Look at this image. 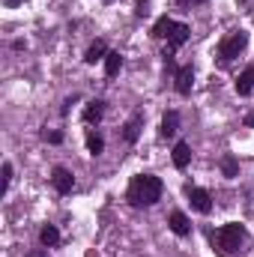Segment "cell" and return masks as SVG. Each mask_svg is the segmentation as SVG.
I'll use <instances>...</instances> for the list:
<instances>
[{
	"mask_svg": "<svg viewBox=\"0 0 254 257\" xmlns=\"http://www.w3.org/2000/svg\"><path fill=\"white\" fill-rule=\"evenodd\" d=\"M162 197V180L153 174H138L129 186V200L135 206H153Z\"/></svg>",
	"mask_w": 254,
	"mask_h": 257,
	"instance_id": "1",
	"label": "cell"
},
{
	"mask_svg": "<svg viewBox=\"0 0 254 257\" xmlns=\"http://www.w3.org/2000/svg\"><path fill=\"white\" fill-rule=\"evenodd\" d=\"M245 45H248V33H242V30H236V33H230L224 42H221V48H218V60L227 66L233 57H239L242 51H245Z\"/></svg>",
	"mask_w": 254,
	"mask_h": 257,
	"instance_id": "2",
	"label": "cell"
},
{
	"mask_svg": "<svg viewBox=\"0 0 254 257\" xmlns=\"http://www.w3.org/2000/svg\"><path fill=\"white\" fill-rule=\"evenodd\" d=\"M242 242H245V227H242L239 221H230V224H224V227L218 230V245H221L224 251H239Z\"/></svg>",
	"mask_w": 254,
	"mask_h": 257,
	"instance_id": "3",
	"label": "cell"
},
{
	"mask_svg": "<svg viewBox=\"0 0 254 257\" xmlns=\"http://www.w3.org/2000/svg\"><path fill=\"white\" fill-rule=\"evenodd\" d=\"M51 183H54V189H57L60 194H69L72 189H75V177H72V171H66V168H54Z\"/></svg>",
	"mask_w": 254,
	"mask_h": 257,
	"instance_id": "4",
	"label": "cell"
},
{
	"mask_svg": "<svg viewBox=\"0 0 254 257\" xmlns=\"http://www.w3.org/2000/svg\"><path fill=\"white\" fill-rule=\"evenodd\" d=\"M186 194H189L191 206H194L197 212H209V209H212V197L203 192V189H194V186H189V189H186Z\"/></svg>",
	"mask_w": 254,
	"mask_h": 257,
	"instance_id": "5",
	"label": "cell"
},
{
	"mask_svg": "<svg viewBox=\"0 0 254 257\" xmlns=\"http://www.w3.org/2000/svg\"><path fill=\"white\" fill-rule=\"evenodd\" d=\"M168 224H171V230H174L177 236H189L191 233V221L186 218V212H180V209L168 215Z\"/></svg>",
	"mask_w": 254,
	"mask_h": 257,
	"instance_id": "6",
	"label": "cell"
},
{
	"mask_svg": "<svg viewBox=\"0 0 254 257\" xmlns=\"http://www.w3.org/2000/svg\"><path fill=\"white\" fill-rule=\"evenodd\" d=\"M168 42H171V48H183V45L189 42V24L174 21V27H171V33H168Z\"/></svg>",
	"mask_w": 254,
	"mask_h": 257,
	"instance_id": "7",
	"label": "cell"
},
{
	"mask_svg": "<svg viewBox=\"0 0 254 257\" xmlns=\"http://www.w3.org/2000/svg\"><path fill=\"white\" fill-rule=\"evenodd\" d=\"M191 84H194V69H191V66L177 69V93L189 96V93H191Z\"/></svg>",
	"mask_w": 254,
	"mask_h": 257,
	"instance_id": "8",
	"label": "cell"
},
{
	"mask_svg": "<svg viewBox=\"0 0 254 257\" xmlns=\"http://www.w3.org/2000/svg\"><path fill=\"white\" fill-rule=\"evenodd\" d=\"M189 162H191V147L186 141H180V144L174 147V165L183 171V168H189Z\"/></svg>",
	"mask_w": 254,
	"mask_h": 257,
	"instance_id": "9",
	"label": "cell"
},
{
	"mask_svg": "<svg viewBox=\"0 0 254 257\" xmlns=\"http://www.w3.org/2000/svg\"><path fill=\"white\" fill-rule=\"evenodd\" d=\"M102 114H105V102H102V99L87 102V108H84V120H87V123H99Z\"/></svg>",
	"mask_w": 254,
	"mask_h": 257,
	"instance_id": "10",
	"label": "cell"
},
{
	"mask_svg": "<svg viewBox=\"0 0 254 257\" xmlns=\"http://www.w3.org/2000/svg\"><path fill=\"white\" fill-rule=\"evenodd\" d=\"M251 90H254V66H248V69L236 78V93H239V96H248Z\"/></svg>",
	"mask_w": 254,
	"mask_h": 257,
	"instance_id": "11",
	"label": "cell"
},
{
	"mask_svg": "<svg viewBox=\"0 0 254 257\" xmlns=\"http://www.w3.org/2000/svg\"><path fill=\"white\" fill-rule=\"evenodd\" d=\"M108 57V48H105V42L102 39H96L90 48H87V54H84V60L87 63H99V60H105Z\"/></svg>",
	"mask_w": 254,
	"mask_h": 257,
	"instance_id": "12",
	"label": "cell"
},
{
	"mask_svg": "<svg viewBox=\"0 0 254 257\" xmlns=\"http://www.w3.org/2000/svg\"><path fill=\"white\" fill-rule=\"evenodd\" d=\"M177 128H180V114H177V111H168V114L162 117V135L171 138V135H177Z\"/></svg>",
	"mask_w": 254,
	"mask_h": 257,
	"instance_id": "13",
	"label": "cell"
},
{
	"mask_svg": "<svg viewBox=\"0 0 254 257\" xmlns=\"http://www.w3.org/2000/svg\"><path fill=\"white\" fill-rule=\"evenodd\" d=\"M39 242H42L45 248H48V245H57V242H60V230H57L54 224H45V227L39 230Z\"/></svg>",
	"mask_w": 254,
	"mask_h": 257,
	"instance_id": "14",
	"label": "cell"
},
{
	"mask_svg": "<svg viewBox=\"0 0 254 257\" xmlns=\"http://www.w3.org/2000/svg\"><path fill=\"white\" fill-rule=\"evenodd\" d=\"M141 123H144L141 117H132V120L126 123V128H123V141H126V144H135V141H138V135H141Z\"/></svg>",
	"mask_w": 254,
	"mask_h": 257,
	"instance_id": "15",
	"label": "cell"
},
{
	"mask_svg": "<svg viewBox=\"0 0 254 257\" xmlns=\"http://www.w3.org/2000/svg\"><path fill=\"white\" fill-rule=\"evenodd\" d=\"M120 66H123V57H120V51H108V57H105V72L114 78V75L120 72Z\"/></svg>",
	"mask_w": 254,
	"mask_h": 257,
	"instance_id": "16",
	"label": "cell"
},
{
	"mask_svg": "<svg viewBox=\"0 0 254 257\" xmlns=\"http://www.w3.org/2000/svg\"><path fill=\"white\" fill-rule=\"evenodd\" d=\"M171 27H174V18L162 15V18L156 21V27H153V36H168V33H171Z\"/></svg>",
	"mask_w": 254,
	"mask_h": 257,
	"instance_id": "17",
	"label": "cell"
},
{
	"mask_svg": "<svg viewBox=\"0 0 254 257\" xmlns=\"http://www.w3.org/2000/svg\"><path fill=\"white\" fill-rule=\"evenodd\" d=\"M221 171H224V177H236L239 174V162L233 156H224L221 159Z\"/></svg>",
	"mask_w": 254,
	"mask_h": 257,
	"instance_id": "18",
	"label": "cell"
},
{
	"mask_svg": "<svg viewBox=\"0 0 254 257\" xmlns=\"http://www.w3.org/2000/svg\"><path fill=\"white\" fill-rule=\"evenodd\" d=\"M87 150H90L93 156H99V153L105 150V141H102V135H90V138H87Z\"/></svg>",
	"mask_w": 254,
	"mask_h": 257,
	"instance_id": "19",
	"label": "cell"
},
{
	"mask_svg": "<svg viewBox=\"0 0 254 257\" xmlns=\"http://www.w3.org/2000/svg\"><path fill=\"white\" fill-rule=\"evenodd\" d=\"M9 183H12V165L6 162V165H3V192L9 189Z\"/></svg>",
	"mask_w": 254,
	"mask_h": 257,
	"instance_id": "20",
	"label": "cell"
},
{
	"mask_svg": "<svg viewBox=\"0 0 254 257\" xmlns=\"http://www.w3.org/2000/svg\"><path fill=\"white\" fill-rule=\"evenodd\" d=\"M45 141H51V144H60V141H63V135H60V132H45Z\"/></svg>",
	"mask_w": 254,
	"mask_h": 257,
	"instance_id": "21",
	"label": "cell"
},
{
	"mask_svg": "<svg viewBox=\"0 0 254 257\" xmlns=\"http://www.w3.org/2000/svg\"><path fill=\"white\" fill-rule=\"evenodd\" d=\"M24 257H45V251H42V248H36V251H30V254H24Z\"/></svg>",
	"mask_w": 254,
	"mask_h": 257,
	"instance_id": "22",
	"label": "cell"
},
{
	"mask_svg": "<svg viewBox=\"0 0 254 257\" xmlns=\"http://www.w3.org/2000/svg\"><path fill=\"white\" fill-rule=\"evenodd\" d=\"M245 126H248V128H254V111L248 114V117H245Z\"/></svg>",
	"mask_w": 254,
	"mask_h": 257,
	"instance_id": "23",
	"label": "cell"
}]
</instances>
